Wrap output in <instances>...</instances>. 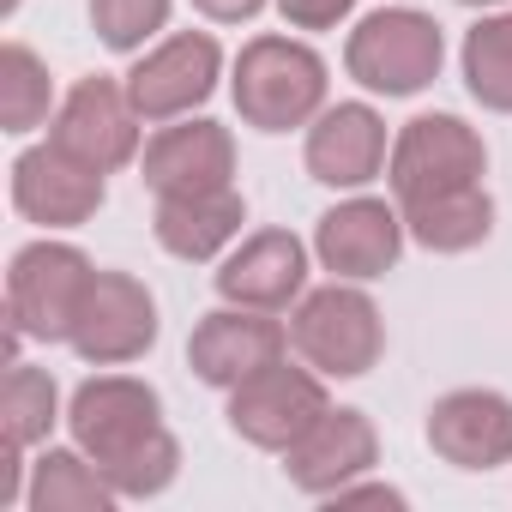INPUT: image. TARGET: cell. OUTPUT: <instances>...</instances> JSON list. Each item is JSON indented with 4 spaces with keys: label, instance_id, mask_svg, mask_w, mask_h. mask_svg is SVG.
<instances>
[{
    "label": "cell",
    "instance_id": "cell-1",
    "mask_svg": "<svg viewBox=\"0 0 512 512\" xmlns=\"http://www.w3.org/2000/svg\"><path fill=\"white\" fill-rule=\"evenodd\" d=\"M67 428L121 500H151L181 476V440L163 428V398L133 374H91L67 404Z\"/></svg>",
    "mask_w": 512,
    "mask_h": 512
},
{
    "label": "cell",
    "instance_id": "cell-2",
    "mask_svg": "<svg viewBox=\"0 0 512 512\" xmlns=\"http://www.w3.org/2000/svg\"><path fill=\"white\" fill-rule=\"evenodd\" d=\"M326 91H332V79H326L320 49H308L296 37H253L235 55L229 97H235L241 127H253V133L314 127V115L326 109Z\"/></svg>",
    "mask_w": 512,
    "mask_h": 512
},
{
    "label": "cell",
    "instance_id": "cell-3",
    "mask_svg": "<svg viewBox=\"0 0 512 512\" xmlns=\"http://www.w3.org/2000/svg\"><path fill=\"white\" fill-rule=\"evenodd\" d=\"M290 344L308 368L326 380H362L386 356V320L374 296L350 278H332L326 290H308L290 314Z\"/></svg>",
    "mask_w": 512,
    "mask_h": 512
},
{
    "label": "cell",
    "instance_id": "cell-4",
    "mask_svg": "<svg viewBox=\"0 0 512 512\" xmlns=\"http://www.w3.org/2000/svg\"><path fill=\"white\" fill-rule=\"evenodd\" d=\"M344 67L362 91L374 97H416L440 79L446 67V37L428 13L416 7H380L368 13L350 43H344Z\"/></svg>",
    "mask_w": 512,
    "mask_h": 512
},
{
    "label": "cell",
    "instance_id": "cell-5",
    "mask_svg": "<svg viewBox=\"0 0 512 512\" xmlns=\"http://www.w3.org/2000/svg\"><path fill=\"white\" fill-rule=\"evenodd\" d=\"M91 260L73 241H25L7 266V326L37 344H67L79 302L91 290Z\"/></svg>",
    "mask_w": 512,
    "mask_h": 512
},
{
    "label": "cell",
    "instance_id": "cell-6",
    "mask_svg": "<svg viewBox=\"0 0 512 512\" xmlns=\"http://www.w3.org/2000/svg\"><path fill=\"white\" fill-rule=\"evenodd\" d=\"M488 175V145L464 115H416L398 127L392 157H386V181L404 199H428V193H452V187H482Z\"/></svg>",
    "mask_w": 512,
    "mask_h": 512
},
{
    "label": "cell",
    "instance_id": "cell-7",
    "mask_svg": "<svg viewBox=\"0 0 512 512\" xmlns=\"http://www.w3.org/2000/svg\"><path fill=\"white\" fill-rule=\"evenodd\" d=\"M157 332H163L157 296H151L133 272L97 266V272H91V290H85V302H79V320H73L67 350H73L85 368H127V362H139V356L157 344Z\"/></svg>",
    "mask_w": 512,
    "mask_h": 512
},
{
    "label": "cell",
    "instance_id": "cell-8",
    "mask_svg": "<svg viewBox=\"0 0 512 512\" xmlns=\"http://www.w3.org/2000/svg\"><path fill=\"white\" fill-rule=\"evenodd\" d=\"M332 410L326 398V374L320 368H290V362H272L260 368L253 380H241L229 392V428L247 440V446H260V452H290L320 416Z\"/></svg>",
    "mask_w": 512,
    "mask_h": 512
},
{
    "label": "cell",
    "instance_id": "cell-9",
    "mask_svg": "<svg viewBox=\"0 0 512 512\" xmlns=\"http://www.w3.org/2000/svg\"><path fill=\"white\" fill-rule=\"evenodd\" d=\"M139 127H145V115L133 109L127 79L91 73V79H79V85L61 97V109H55V121H49V139H55L67 157H79L85 169L115 175V169H127V163L139 157Z\"/></svg>",
    "mask_w": 512,
    "mask_h": 512
},
{
    "label": "cell",
    "instance_id": "cell-10",
    "mask_svg": "<svg viewBox=\"0 0 512 512\" xmlns=\"http://www.w3.org/2000/svg\"><path fill=\"white\" fill-rule=\"evenodd\" d=\"M223 79V49L211 31H175L163 37L157 49H145L127 73V97L133 109L145 115V127H163V121H181L193 115L199 103H211Z\"/></svg>",
    "mask_w": 512,
    "mask_h": 512
},
{
    "label": "cell",
    "instance_id": "cell-11",
    "mask_svg": "<svg viewBox=\"0 0 512 512\" xmlns=\"http://www.w3.org/2000/svg\"><path fill=\"white\" fill-rule=\"evenodd\" d=\"M284 350H290V326L284 320H272L260 308L223 302V308L199 314V326L187 338V368H193V380H205L217 392H235L241 380H253L260 368L284 362Z\"/></svg>",
    "mask_w": 512,
    "mask_h": 512
},
{
    "label": "cell",
    "instance_id": "cell-12",
    "mask_svg": "<svg viewBox=\"0 0 512 512\" xmlns=\"http://www.w3.org/2000/svg\"><path fill=\"white\" fill-rule=\"evenodd\" d=\"M139 181H145L157 199H187V193L235 187V139H229V127H223V121H205V115L163 121V127L145 139Z\"/></svg>",
    "mask_w": 512,
    "mask_h": 512
},
{
    "label": "cell",
    "instance_id": "cell-13",
    "mask_svg": "<svg viewBox=\"0 0 512 512\" xmlns=\"http://www.w3.org/2000/svg\"><path fill=\"white\" fill-rule=\"evenodd\" d=\"M404 241H410L404 211L386 205V199L356 193V199L332 205V211L314 223V260H320L332 278L374 284V278H386V272L404 260Z\"/></svg>",
    "mask_w": 512,
    "mask_h": 512
},
{
    "label": "cell",
    "instance_id": "cell-14",
    "mask_svg": "<svg viewBox=\"0 0 512 512\" xmlns=\"http://www.w3.org/2000/svg\"><path fill=\"white\" fill-rule=\"evenodd\" d=\"M103 175L85 169L79 157H67L55 139L31 145L13 157V205L25 223L37 229H79L103 211Z\"/></svg>",
    "mask_w": 512,
    "mask_h": 512
},
{
    "label": "cell",
    "instance_id": "cell-15",
    "mask_svg": "<svg viewBox=\"0 0 512 512\" xmlns=\"http://www.w3.org/2000/svg\"><path fill=\"white\" fill-rule=\"evenodd\" d=\"M217 296L235 308H260V314H284L308 296V247L290 229H253L235 253H223L217 266Z\"/></svg>",
    "mask_w": 512,
    "mask_h": 512
},
{
    "label": "cell",
    "instance_id": "cell-16",
    "mask_svg": "<svg viewBox=\"0 0 512 512\" xmlns=\"http://www.w3.org/2000/svg\"><path fill=\"white\" fill-rule=\"evenodd\" d=\"M428 446L452 470L512 464V398L494 386H458L428 410Z\"/></svg>",
    "mask_w": 512,
    "mask_h": 512
},
{
    "label": "cell",
    "instance_id": "cell-17",
    "mask_svg": "<svg viewBox=\"0 0 512 512\" xmlns=\"http://www.w3.org/2000/svg\"><path fill=\"white\" fill-rule=\"evenodd\" d=\"M392 157V139H386V121L374 103H332L314 115L308 127V145H302V163L320 187H338V193H362Z\"/></svg>",
    "mask_w": 512,
    "mask_h": 512
},
{
    "label": "cell",
    "instance_id": "cell-18",
    "mask_svg": "<svg viewBox=\"0 0 512 512\" xmlns=\"http://www.w3.org/2000/svg\"><path fill=\"white\" fill-rule=\"evenodd\" d=\"M380 464V434L362 410H326L290 452H284V476L290 488L314 494V500H332L338 488H350L356 476H368Z\"/></svg>",
    "mask_w": 512,
    "mask_h": 512
},
{
    "label": "cell",
    "instance_id": "cell-19",
    "mask_svg": "<svg viewBox=\"0 0 512 512\" xmlns=\"http://www.w3.org/2000/svg\"><path fill=\"white\" fill-rule=\"evenodd\" d=\"M247 223V199L235 187H217V193H187V199H157V217H151V235L169 260H187V266H205L241 235Z\"/></svg>",
    "mask_w": 512,
    "mask_h": 512
},
{
    "label": "cell",
    "instance_id": "cell-20",
    "mask_svg": "<svg viewBox=\"0 0 512 512\" xmlns=\"http://www.w3.org/2000/svg\"><path fill=\"white\" fill-rule=\"evenodd\" d=\"M404 229L416 247L428 253H470L494 235V199L488 187H452V193H428V199H404Z\"/></svg>",
    "mask_w": 512,
    "mask_h": 512
},
{
    "label": "cell",
    "instance_id": "cell-21",
    "mask_svg": "<svg viewBox=\"0 0 512 512\" xmlns=\"http://www.w3.org/2000/svg\"><path fill=\"white\" fill-rule=\"evenodd\" d=\"M121 494L109 488V476L79 452V446H43L31 464V488L25 506L31 512H109Z\"/></svg>",
    "mask_w": 512,
    "mask_h": 512
},
{
    "label": "cell",
    "instance_id": "cell-22",
    "mask_svg": "<svg viewBox=\"0 0 512 512\" xmlns=\"http://www.w3.org/2000/svg\"><path fill=\"white\" fill-rule=\"evenodd\" d=\"M55 73L31 43H7L0 49V127L7 133H37L55 121Z\"/></svg>",
    "mask_w": 512,
    "mask_h": 512
},
{
    "label": "cell",
    "instance_id": "cell-23",
    "mask_svg": "<svg viewBox=\"0 0 512 512\" xmlns=\"http://www.w3.org/2000/svg\"><path fill=\"white\" fill-rule=\"evenodd\" d=\"M464 67V91L488 109V115H512V13H488L464 31L458 49Z\"/></svg>",
    "mask_w": 512,
    "mask_h": 512
},
{
    "label": "cell",
    "instance_id": "cell-24",
    "mask_svg": "<svg viewBox=\"0 0 512 512\" xmlns=\"http://www.w3.org/2000/svg\"><path fill=\"white\" fill-rule=\"evenodd\" d=\"M61 422V386L49 368L37 362H7V386H0V434L19 440V446H49Z\"/></svg>",
    "mask_w": 512,
    "mask_h": 512
},
{
    "label": "cell",
    "instance_id": "cell-25",
    "mask_svg": "<svg viewBox=\"0 0 512 512\" xmlns=\"http://www.w3.org/2000/svg\"><path fill=\"white\" fill-rule=\"evenodd\" d=\"M175 0H91V31L115 55H145L157 31H169Z\"/></svg>",
    "mask_w": 512,
    "mask_h": 512
},
{
    "label": "cell",
    "instance_id": "cell-26",
    "mask_svg": "<svg viewBox=\"0 0 512 512\" xmlns=\"http://www.w3.org/2000/svg\"><path fill=\"white\" fill-rule=\"evenodd\" d=\"M278 13L290 31H338L356 13V0H278Z\"/></svg>",
    "mask_w": 512,
    "mask_h": 512
},
{
    "label": "cell",
    "instance_id": "cell-27",
    "mask_svg": "<svg viewBox=\"0 0 512 512\" xmlns=\"http://www.w3.org/2000/svg\"><path fill=\"white\" fill-rule=\"evenodd\" d=\"M25 452L31 446H19V440H7V434H0V506H19L25 500Z\"/></svg>",
    "mask_w": 512,
    "mask_h": 512
},
{
    "label": "cell",
    "instance_id": "cell-28",
    "mask_svg": "<svg viewBox=\"0 0 512 512\" xmlns=\"http://www.w3.org/2000/svg\"><path fill=\"white\" fill-rule=\"evenodd\" d=\"M193 13H205L211 25H247L266 13V0H193Z\"/></svg>",
    "mask_w": 512,
    "mask_h": 512
},
{
    "label": "cell",
    "instance_id": "cell-29",
    "mask_svg": "<svg viewBox=\"0 0 512 512\" xmlns=\"http://www.w3.org/2000/svg\"><path fill=\"white\" fill-rule=\"evenodd\" d=\"M332 500H338V506H404L398 488H386V482H362V476H356L350 488H338Z\"/></svg>",
    "mask_w": 512,
    "mask_h": 512
},
{
    "label": "cell",
    "instance_id": "cell-30",
    "mask_svg": "<svg viewBox=\"0 0 512 512\" xmlns=\"http://www.w3.org/2000/svg\"><path fill=\"white\" fill-rule=\"evenodd\" d=\"M458 7H482L488 13V7H512V0H458Z\"/></svg>",
    "mask_w": 512,
    "mask_h": 512
},
{
    "label": "cell",
    "instance_id": "cell-31",
    "mask_svg": "<svg viewBox=\"0 0 512 512\" xmlns=\"http://www.w3.org/2000/svg\"><path fill=\"white\" fill-rule=\"evenodd\" d=\"M0 13H19V0H0Z\"/></svg>",
    "mask_w": 512,
    "mask_h": 512
}]
</instances>
